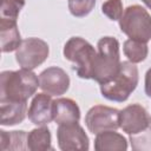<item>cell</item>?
I'll return each mask as SVG.
<instances>
[{
    "label": "cell",
    "instance_id": "6da1fadb",
    "mask_svg": "<svg viewBox=\"0 0 151 151\" xmlns=\"http://www.w3.org/2000/svg\"><path fill=\"white\" fill-rule=\"evenodd\" d=\"M39 87V77L32 71L20 68L0 73V101H27Z\"/></svg>",
    "mask_w": 151,
    "mask_h": 151
},
{
    "label": "cell",
    "instance_id": "9a60e30c",
    "mask_svg": "<svg viewBox=\"0 0 151 151\" xmlns=\"http://www.w3.org/2000/svg\"><path fill=\"white\" fill-rule=\"evenodd\" d=\"M96 151H125L127 150V139L116 130H107L96 134Z\"/></svg>",
    "mask_w": 151,
    "mask_h": 151
},
{
    "label": "cell",
    "instance_id": "52a82bcc",
    "mask_svg": "<svg viewBox=\"0 0 151 151\" xmlns=\"http://www.w3.org/2000/svg\"><path fill=\"white\" fill-rule=\"evenodd\" d=\"M119 114L120 110L116 107L94 105L87 111L85 124L87 130L93 134L107 130H117L119 129Z\"/></svg>",
    "mask_w": 151,
    "mask_h": 151
},
{
    "label": "cell",
    "instance_id": "cb8c5ba5",
    "mask_svg": "<svg viewBox=\"0 0 151 151\" xmlns=\"http://www.w3.org/2000/svg\"><path fill=\"white\" fill-rule=\"evenodd\" d=\"M140 1H142L149 9H151V0H140Z\"/></svg>",
    "mask_w": 151,
    "mask_h": 151
},
{
    "label": "cell",
    "instance_id": "30bf717a",
    "mask_svg": "<svg viewBox=\"0 0 151 151\" xmlns=\"http://www.w3.org/2000/svg\"><path fill=\"white\" fill-rule=\"evenodd\" d=\"M70 77L63 68L51 66L39 74V87L50 96H61L70 87Z\"/></svg>",
    "mask_w": 151,
    "mask_h": 151
},
{
    "label": "cell",
    "instance_id": "603a6c76",
    "mask_svg": "<svg viewBox=\"0 0 151 151\" xmlns=\"http://www.w3.org/2000/svg\"><path fill=\"white\" fill-rule=\"evenodd\" d=\"M144 90L147 97L151 98V67L146 71L145 73V79H144Z\"/></svg>",
    "mask_w": 151,
    "mask_h": 151
},
{
    "label": "cell",
    "instance_id": "7c38bea8",
    "mask_svg": "<svg viewBox=\"0 0 151 151\" xmlns=\"http://www.w3.org/2000/svg\"><path fill=\"white\" fill-rule=\"evenodd\" d=\"M53 117L58 125L79 122L80 109L71 98H58L53 103Z\"/></svg>",
    "mask_w": 151,
    "mask_h": 151
},
{
    "label": "cell",
    "instance_id": "5bb4252c",
    "mask_svg": "<svg viewBox=\"0 0 151 151\" xmlns=\"http://www.w3.org/2000/svg\"><path fill=\"white\" fill-rule=\"evenodd\" d=\"M21 35L18 28L17 20L0 19V42L1 52L9 53L17 51L21 44Z\"/></svg>",
    "mask_w": 151,
    "mask_h": 151
},
{
    "label": "cell",
    "instance_id": "7402d4cb",
    "mask_svg": "<svg viewBox=\"0 0 151 151\" xmlns=\"http://www.w3.org/2000/svg\"><path fill=\"white\" fill-rule=\"evenodd\" d=\"M123 1L122 0H106L101 5V12L110 20L117 21L123 15Z\"/></svg>",
    "mask_w": 151,
    "mask_h": 151
},
{
    "label": "cell",
    "instance_id": "4fadbf2b",
    "mask_svg": "<svg viewBox=\"0 0 151 151\" xmlns=\"http://www.w3.org/2000/svg\"><path fill=\"white\" fill-rule=\"evenodd\" d=\"M27 101H0V124L13 126L25 120Z\"/></svg>",
    "mask_w": 151,
    "mask_h": 151
},
{
    "label": "cell",
    "instance_id": "ba28073f",
    "mask_svg": "<svg viewBox=\"0 0 151 151\" xmlns=\"http://www.w3.org/2000/svg\"><path fill=\"white\" fill-rule=\"evenodd\" d=\"M57 142L61 151H87L90 149L88 136L79 122L58 125Z\"/></svg>",
    "mask_w": 151,
    "mask_h": 151
},
{
    "label": "cell",
    "instance_id": "8992f818",
    "mask_svg": "<svg viewBox=\"0 0 151 151\" xmlns=\"http://www.w3.org/2000/svg\"><path fill=\"white\" fill-rule=\"evenodd\" d=\"M50 47L46 41L39 38H27L21 41L15 51V60L21 68L34 70L46 61Z\"/></svg>",
    "mask_w": 151,
    "mask_h": 151
},
{
    "label": "cell",
    "instance_id": "d6986e66",
    "mask_svg": "<svg viewBox=\"0 0 151 151\" xmlns=\"http://www.w3.org/2000/svg\"><path fill=\"white\" fill-rule=\"evenodd\" d=\"M24 6H25V0H1L0 19L17 20Z\"/></svg>",
    "mask_w": 151,
    "mask_h": 151
},
{
    "label": "cell",
    "instance_id": "8fae6325",
    "mask_svg": "<svg viewBox=\"0 0 151 151\" xmlns=\"http://www.w3.org/2000/svg\"><path fill=\"white\" fill-rule=\"evenodd\" d=\"M53 103L52 96L42 92L38 93L33 97L27 116L32 124L37 126H45L48 125L53 120Z\"/></svg>",
    "mask_w": 151,
    "mask_h": 151
},
{
    "label": "cell",
    "instance_id": "ffe728a7",
    "mask_svg": "<svg viewBox=\"0 0 151 151\" xmlns=\"http://www.w3.org/2000/svg\"><path fill=\"white\" fill-rule=\"evenodd\" d=\"M130 143L134 151H151V125L137 134H131Z\"/></svg>",
    "mask_w": 151,
    "mask_h": 151
},
{
    "label": "cell",
    "instance_id": "2e32d148",
    "mask_svg": "<svg viewBox=\"0 0 151 151\" xmlns=\"http://www.w3.org/2000/svg\"><path fill=\"white\" fill-rule=\"evenodd\" d=\"M27 149L31 151L53 150L51 131L46 125L33 129L27 133Z\"/></svg>",
    "mask_w": 151,
    "mask_h": 151
},
{
    "label": "cell",
    "instance_id": "44dd1931",
    "mask_svg": "<svg viewBox=\"0 0 151 151\" xmlns=\"http://www.w3.org/2000/svg\"><path fill=\"white\" fill-rule=\"evenodd\" d=\"M96 6V0H68V11L76 18L88 15Z\"/></svg>",
    "mask_w": 151,
    "mask_h": 151
},
{
    "label": "cell",
    "instance_id": "277c9868",
    "mask_svg": "<svg viewBox=\"0 0 151 151\" xmlns=\"http://www.w3.org/2000/svg\"><path fill=\"white\" fill-rule=\"evenodd\" d=\"M64 57L73 64V70L81 79H92L97 50L84 38L72 37L64 45Z\"/></svg>",
    "mask_w": 151,
    "mask_h": 151
},
{
    "label": "cell",
    "instance_id": "ac0fdd59",
    "mask_svg": "<svg viewBox=\"0 0 151 151\" xmlns=\"http://www.w3.org/2000/svg\"><path fill=\"white\" fill-rule=\"evenodd\" d=\"M123 52L129 61L133 64H138L146 59L149 54V46L147 42L127 39L123 44Z\"/></svg>",
    "mask_w": 151,
    "mask_h": 151
},
{
    "label": "cell",
    "instance_id": "e0dca14e",
    "mask_svg": "<svg viewBox=\"0 0 151 151\" xmlns=\"http://www.w3.org/2000/svg\"><path fill=\"white\" fill-rule=\"evenodd\" d=\"M1 150L2 151H24L27 150V132L24 130L19 131H0Z\"/></svg>",
    "mask_w": 151,
    "mask_h": 151
},
{
    "label": "cell",
    "instance_id": "3957f363",
    "mask_svg": "<svg viewBox=\"0 0 151 151\" xmlns=\"http://www.w3.org/2000/svg\"><path fill=\"white\" fill-rule=\"evenodd\" d=\"M138 81L139 73L137 66L131 61H122L117 76L100 85V93L107 100L123 103L136 90Z\"/></svg>",
    "mask_w": 151,
    "mask_h": 151
},
{
    "label": "cell",
    "instance_id": "5b68a950",
    "mask_svg": "<svg viewBox=\"0 0 151 151\" xmlns=\"http://www.w3.org/2000/svg\"><path fill=\"white\" fill-rule=\"evenodd\" d=\"M119 21L120 31L129 39L149 42L151 40V15L140 5H130Z\"/></svg>",
    "mask_w": 151,
    "mask_h": 151
},
{
    "label": "cell",
    "instance_id": "9c48e42d",
    "mask_svg": "<svg viewBox=\"0 0 151 151\" xmlns=\"http://www.w3.org/2000/svg\"><path fill=\"white\" fill-rule=\"evenodd\" d=\"M151 125V117L147 110L140 104H131L120 110L119 127L129 136L137 134Z\"/></svg>",
    "mask_w": 151,
    "mask_h": 151
},
{
    "label": "cell",
    "instance_id": "7a4b0ae2",
    "mask_svg": "<svg viewBox=\"0 0 151 151\" xmlns=\"http://www.w3.org/2000/svg\"><path fill=\"white\" fill-rule=\"evenodd\" d=\"M119 41L113 37H103L97 42L92 79L99 85L113 79L120 70Z\"/></svg>",
    "mask_w": 151,
    "mask_h": 151
}]
</instances>
